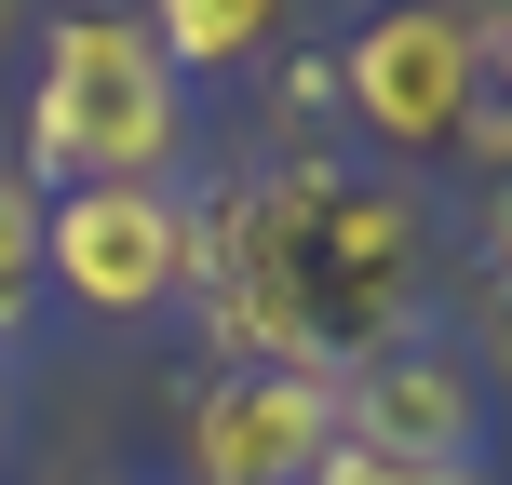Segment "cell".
<instances>
[{
    "label": "cell",
    "mask_w": 512,
    "mask_h": 485,
    "mask_svg": "<svg viewBox=\"0 0 512 485\" xmlns=\"http://www.w3.org/2000/svg\"><path fill=\"white\" fill-rule=\"evenodd\" d=\"M283 108H297V122H324V108H337V54H297V68H283Z\"/></svg>",
    "instance_id": "12"
},
{
    "label": "cell",
    "mask_w": 512,
    "mask_h": 485,
    "mask_svg": "<svg viewBox=\"0 0 512 485\" xmlns=\"http://www.w3.org/2000/svg\"><path fill=\"white\" fill-rule=\"evenodd\" d=\"M337 445H378V459H472V445H486V378H472L445 337L351 351L337 364Z\"/></svg>",
    "instance_id": "6"
},
{
    "label": "cell",
    "mask_w": 512,
    "mask_h": 485,
    "mask_svg": "<svg viewBox=\"0 0 512 485\" xmlns=\"http://www.w3.org/2000/svg\"><path fill=\"white\" fill-rule=\"evenodd\" d=\"M176 270H189V189L176 176L41 189V297L95 310V324H149V310H176Z\"/></svg>",
    "instance_id": "3"
},
{
    "label": "cell",
    "mask_w": 512,
    "mask_h": 485,
    "mask_svg": "<svg viewBox=\"0 0 512 485\" xmlns=\"http://www.w3.org/2000/svg\"><path fill=\"white\" fill-rule=\"evenodd\" d=\"M459 149L486 162V176H512V95H472L459 108Z\"/></svg>",
    "instance_id": "11"
},
{
    "label": "cell",
    "mask_w": 512,
    "mask_h": 485,
    "mask_svg": "<svg viewBox=\"0 0 512 485\" xmlns=\"http://www.w3.org/2000/svg\"><path fill=\"white\" fill-rule=\"evenodd\" d=\"M0 41H14V0H0Z\"/></svg>",
    "instance_id": "16"
},
{
    "label": "cell",
    "mask_w": 512,
    "mask_h": 485,
    "mask_svg": "<svg viewBox=\"0 0 512 485\" xmlns=\"http://www.w3.org/2000/svg\"><path fill=\"white\" fill-rule=\"evenodd\" d=\"M135 27L162 41V68H176V81H216V68H243V54L283 27V0H149Z\"/></svg>",
    "instance_id": "7"
},
{
    "label": "cell",
    "mask_w": 512,
    "mask_h": 485,
    "mask_svg": "<svg viewBox=\"0 0 512 485\" xmlns=\"http://www.w3.org/2000/svg\"><path fill=\"white\" fill-rule=\"evenodd\" d=\"M41 324V189L0 176V351Z\"/></svg>",
    "instance_id": "8"
},
{
    "label": "cell",
    "mask_w": 512,
    "mask_h": 485,
    "mask_svg": "<svg viewBox=\"0 0 512 485\" xmlns=\"http://www.w3.org/2000/svg\"><path fill=\"white\" fill-rule=\"evenodd\" d=\"M459 108H472V41H459V0H378L337 54V122L364 149L418 162V149H459Z\"/></svg>",
    "instance_id": "4"
},
{
    "label": "cell",
    "mask_w": 512,
    "mask_h": 485,
    "mask_svg": "<svg viewBox=\"0 0 512 485\" xmlns=\"http://www.w3.org/2000/svg\"><path fill=\"white\" fill-rule=\"evenodd\" d=\"M486 270H512V176L486 189Z\"/></svg>",
    "instance_id": "14"
},
{
    "label": "cell",
    "mask_w": 512,
    "mask_h": 485,
    "mask_svg": "<svg viewBox=\"0 0 512 485\" xmlns=\"http://www.w3.org/2000/svg\"><path fill=\"white\" fill-rule=\"evenodd\" d=\"M0 459H14V378H0Z\"/></svg>",
    "instance_id": "15"
},
{
    "label": "cell",
    "mask_w": 512,
    "mask_h": 485,
    "mask_svg": "<svg viewBox=\"0 0 512 485\" xmlns=\"http://www.w3.org/2000/svg\"><path fill=\"white\" fill-rule=\"evenodd\" d=\"M486 364L512 378V270H486Z\"/></svg>",
    "instance_id": "13"
},
{
    "label": "cell",
    "mask_w": 512,
    "mask_h": 485,
    "mask_svg": "<svg viewBox=\"0 0 512 485\" xmlns=\"http://www.w3.org/2000/svg\"><path fill=\"white\" fill-rule=\"evenodd\" d=\"M27 189L81 176H176L189 162V81L162 68V41L135 14H54L41 81H27Z\"/></svg>",
    "instance_id": "1"
},
{
    "label": "cell",
    "mask_w": 512,
    "mask_h": 485,
    "mask_svg": "<svg viewBox=\"0 0 512 485\" xmlns=\"http://www.w3.org/2000/svg\"><path fill=\"white\" fill-rule=\"evenodd\" d=\"M283 216H297V283H310V337L324 364L391 351L418 297V203L378 176H337V162H283Z\"/></svg>",
    "instance_id": "2"
},
{
    "label": "cell",
    "mask_w": 512,
    "mask_h": 485,
    "mask_svg": "<svg viewBox=\"0 0 512 485\" xmlns=\"http://www.w3.org/2000/svg\"><path fill=\"white\" fill-rule=\"evenodd\" d=\"M459 41H472V95H512V0H459Z\"/></svg>",
    "instance_id": "10"
},
{
    "label": "cell",
    "mask_w": 512,
    "mask_h": 485,
    "mask_svg": "<svg viewBox=\"0 0 512 485\" xmlns=\"http://www.w3.org/2000/svg\"><path fill=\"white\" fill-rule=\"evenodd\" d=\"M324 445H337V378L230 364V378H203L189 418H176V485H310Z\"/></svg>",
    "instance_id": "5"
},
{
    "label": "cell",
    "mask_w": 512,
    "mask_h": 485,
    "mask_svg": "<svg viewBox=\"0 0 512 485\" xmlns=\"http://www.w3.org/2000/svg\"><path fill=\"white\" fill-rule=\"evenodd\" d=\"M310 485H486V459H378V445H324Z\"/></svg>",
    "instance_id": "9"
}]
</instances>
